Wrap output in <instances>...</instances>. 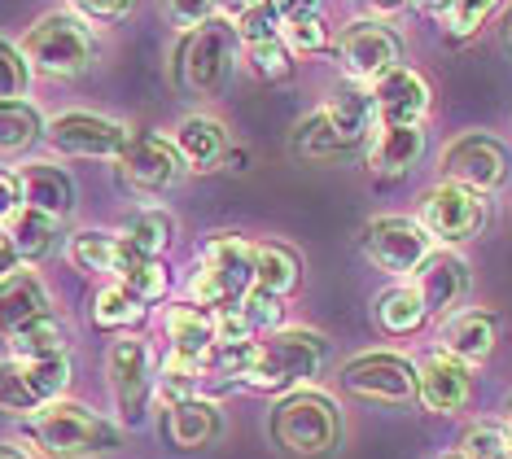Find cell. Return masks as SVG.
<instances>
[{"label": "cell", "instance_id": "obj_12", "mask_svg": "<svg viewBox=\"0 0 512 459\" xmlns=\"http://www.w3.org/2000/svg\"><path fill=\"white\" fill-rule=\"evenodd\" d=\"M342 390L368 403H407L416 398V368L403 355H386V350H368V355L351 359L342 368Z\"/></svg>", "mask_w": 512, "mask_h": 459}, {"label": "cell", "instance_id": "obj_45", "mask_svg": "<svg viewBox=\"0 0 512 459\" xmlns=\"http://www.w3.org/2000/svg\"><path fill=\"white\" fill-rule=\"evenodd\" d=\"M136 9V0H71V14H79L88 27H114Z\"/></svg>", "mask_w": 512, "mask_h": 459}, {"label": "cell", "instance_id": "obj_2", "mask_svg": "<svg viewBox=\"0 0 512 459\" xmlns=\"http://www.w3.org/2000/svg\"><path fill=\"white\" fill-rule=\"evenodd\" d=\"M27 442L36 446L40 455L49 459H92V455H110L119 451V425H110V420H101L92 407L84 403H71V398H62V403H49L40 411V416L27 420Z\"/></svg>", "mask_w": 512, "mask_h": 459}, {"label": "cell", "instance_id": "obj_7", "mask_svg": "<svg viewBox=\"0 0 512 459\" xmlns=\"http://www.w3.org/2000/svg\"><path fill=\"white\" fill-rule=\"evenodd\" d=\"M359 250L372 267L390 276H407V272H421V263L434 254V237L425 232L421 219H403V215H381L364 223L359 232Z\"/></svg>", "mask_w": 512, "mask_h": 459}, {"label": "cell", "instance_id": "obj_42", "mask_svg": "<svg viewBox=\"0 0 512 459\" xmlns=\"http://www.w3.org/2000/svg\"><path fill=\"white\" fill-rule=\"evenodd\" d=\"M495 9H499V0H451V9L442 14V27H447L451 40H473Z\"/></svg>", "mask_w": 512, "mask_h": 459}, {"label": "cell", "instance_id": "obj_52", "mask_svg": "<svg viewBox=\"0 0 512 459\" xmlns=\"http://www.w3.org/2000/svg\"><path fill=\"white\" fill-rule=\"evenodd\" d=\"M0 459H27L18 451V446H9V442H0Z\"/></svg>", "mask_w": 512, "mask_h": 459}, {"label": "cell", "instance_id": "obj_46", "mask_svg": "<svg viewBox=\"0 0 512 459\" xmlns=\"http://www.w3.org/2000/svg\"><path fill=\"white\" fill-rule=\"evenodd\" d=\"M22 210V184H18V171H0V228L14 223V215Z\"/></svg>", "mask_w": 512, "mask_h": 459}, {"label": "cell", "instance_id": "obj_10", "mask_svg": "<svg viewBox=\"0 0 512 459\" xmlns=\"http://www.w3.org/2000/svg\"><path fill=\"white\" fill-rule=\"evenodd\" d=\"M421 223L434 241L460 245V241H469V237L482 232L486 202H482V193H473V188L442 180L438 188H429V193L421 197Z\"/></svg>", "mask_w": 512, "mask_h": 459}, {"label": "cell", "instance_id": "obj_48", "mask_svg": "<svg viewBox=\"0 0 512 459\" xmlns=\"http://www.w3.org/2000/svg\"><path fill=\"white\" fill-rule=\"evenodd\" d=\"M22 267V258H18V250H14V241H9V232L0 228V285H5L9 276H14Z\"/></svg>", "mask_w": 512, "mask_h": 459}, {"label": "cell", "instance_id": "obj_53", "mask_svg": "<svg viewBox=\"0 0 512 459\" xmlns=\"http://www.w3.org/2000/svg\"><path fill=\"white\" fill-rule=\"evenodd\" d=\"M504 425L512 429V398H508V407H504Z\"/></svg>", "mask_w": 512, "mask_h": 459}, {"label": "cell", "instance_id": "obj_36", "mask_svg": "<svg viewBox=\"0 0 512 459\" xmlns=\"http://www.w3.org/2000/svg\"><path fill=\"white\" fill-rule=\"evenodd\" d=\"M71 263L79 272H114V254H119V237L110 232H97V228H84L71 237Z\"/></svg>", "mask_w": 512, "mask_h": 459}, {"label": "cell", "instance_id": "obj_39", "mask_svg": "<svg viewBox=\"0 0 512 459\" xmlns=\"http://www.w3.org/2000/svg\"><path fill=\"white\" fill-rule=\"evenodd\" d=\"M31 62L22 57L18 44L0 40V105H14V101H27L31 92Z\"/></svg>", "mask_w": 512, "mask_h": 459}, {"label": "cell", "instance_id": "obj_29", "mask_svg": "<svg viewBox=\"0 0 512 459\" xmlns=\"http://www.w3.org/2000/svg\"><path fill=\"white\" fill-rule=\"evenodd\" d=\"M5 346L14 359H57L71 350V328H66L62 315L49 311V315H40V320H31L27 328H18Z\"/></svg>", "mask_w": 512, "mask_h": 459}, {"label": "cell", "instance_id": "obj_41", "mask_svg": "<svg viewBox=\"0 0 512 459\" xmlns=\"http://www.w3.org/2000/svg\"><path fill=\"white\" fill-rule=\"evenodd\" d=\"M228 27H232V35H237V40L250 49V44H263V40H276V35H281V14H276L267 0H259V5L241 9V14L232 18Z\"/></svg>", "mask_w": 512, "mask_h": 459}, {"label": "cell", "instance_id": "obj_23", "mask_svg": "<svg viewBox=\"0 0 512 459\" xmlns=\"http://www.w3.org/2000/svg\"><path fill=\"white\" fill-rule=\"evenodd\" d=\"M224 433V416L211 398H189L167 411V442L180 451H206Z\"/></svg>", "mask_w": 512, "mask_h": 459}, {"label": "cell", "instance_id": "obj_24", "mask_svg": "<svg viewBox=\"0 0 512 459\" xmlns=\"http://www.w3.org/2000/svg\"><path fill=\"white\" fill-rule=\"evenodd\" d=\"M114 280L127 285L141 302H162L171 289V272L158 254L136 250L127 237H119V254H114Z\"/></svg>", "mask_w": 512, "mask_h": 459}, {"label": "cell", "instance_id": "obj_27", "mask_svg": "<svg viewBox=\"0 0 512 459\" xmlns=\"http://www.w3.org/2000/svg\"><path fill=\"white\" fill-rule=\"evenodd\" d=\"M254 280L276 298H289L302 285V258L285 241H254Z\"/></svg>", "mask_w": 512, "mask_h": 459}, {"label": "cell", "instance_id": "obj_16", "mask_svg": "<svg viewBox=\"0 0 512 459\" xmlns=\"http://www.w3.org/2000/svg\"><path fill=\"white\" fill-rule=\"evenodd\" d=\"M469 390H473V376H469V363H460L456 355L438 350V355H425L421 368H416V398L429 407V411H460L469 403Z\"/></svg>", "mask_w": 512, "mask_h": 459}, {"label": "cell", "instance_id": "obj_19", "mask_svg": "<svg viewBox=\"0 0 512 459\" xmlns=\"http://www.w3.org/2000/svg\"><path fill=\"white\" fill-rule=\"evenodd\" d=\"M18 184H22V206L27 210H40V215H49L57 223L75 210L71 171L53 167V162H27V167H18Z\"/></svg>", "mask_w": 512, "mask_h": 459}, {"label": "cell", "instance_id": "obj_43", "mask_svg": "<svg viewBox=\"0 0 512 459\" xmlns=\"http://www.w3.org/2000/svg\"><path fill=\"white\" fill-rule=\"evenodd\" d=\"M162 14L171 18V27L189 35V31H202L206 22H219L224 0H162Z\"/></svg>", "mask_w": 512, "mask_h": 459}, {"label": "cell", "instance_id": "obj_9", "mask_svg": "<svg viewBox=\"0 0 512 459\" xmlns=\"http://www.w3.org/2000/svg\"><path fill=\"white\" fill-rule=\"evenodd\" d=\"M114 175H119V184L127 188V193H162V188H171L184 175V162H180V153L167 136L132 132L127 149L119 153Z\"/></svg>", "mask_w": 512, "mask_h": 459}, {"label": "cell", "instance_id": "obj_15", "mask_svg": "<svg viewBox=\"0 0 512 459\" xmlns=\"http://www.w3.org/2000/svg\"><path fill=\"white\" fill-rule=\"evenodd\" d=\"M368 92H372V110H377L381 127H421L429 105H434V92H429L425 75H416L412 66H394Z\"/></svg>", "mask_w": 512, "mask_h": 459}, {"label": "cell", "instance_id": "obj_4", "mask_svg": "<svg viewBox=\"0 0 512 459\" xmlns=\"http://www.w3.org/2000/svg\"><path fill=\"white\" fill-rule=\"evenodd\" d=\"M18 49H22V57L31 62L36 75L75 79V75H84V70H88L97 40H92V27L79 14L57 9V14H44L36 27L22 35Z\"/></svg>", "mask_w": 512, "mask_h": 459}, {"label": "cell", "instance_id": "obj_25", "mask_svg": "<svg viewBox=\"0 0 512 459\" xmlns=\"http://www.w3.org/2000/svg\"><path fill=\"white\" fill-rule=\"evenodd\" d=\"M425 153L421 127H377L368 145V167L372 175H407Z\"/></svg>", "mask_w": 512, "mask_h": 459}, {"label": "cell", "instance_id": "obj_37", "mask_svg": "<svg viewBox=\"0 0 512 459\" xmlns=\"http://www.w3.org/2000/svg\"><path fill=\"white\" fill-rule=\"evenodd\" d=\"M460 459H512V429L495 420H477L460 438Z\"/></svg>", "mask_w": 512, "mask_h": 459}, {"label": "cell", "instance_id": "obj_28", "mask_svg": "<svg viewBox=\"0 0 512 459\" xmlns=\"http://www.w3.org/2000/svg\"><path fill=\"white\" fill-rule=\"evenodd\" d=\"M320 110L329 114L337 132H342L346 140H355V145H364V136L372 132V123H377V110H372V92H368L364 84H342L329 101L320 105Z\"/></svg>", "mask_w": 512, "mask_h": 459}, {"label": "cell", "instance_id": "obj_21", "mask_svg": "<svg viewBox=\"0 0 512 459\" xmlns=\"http://www.w3.org/2000/svg\"><path fill=\"white\" fill-rule=\"evenodd\" d=\"M40 315H49V289H44V280L31 267L27 272H14L0 285V341H9L18 328H27Z\"/></svg>", "mask_w": 512, "mask_h": 459}, {"label": "cell", "instance_id": "obj_8", "mask_svg": "<svg viewBox=\"0 0 512 459\" xmlns=\"http://www.w3.org/2000/svg\"><path fill=\"white\" fill-rule=\"evenodd\" d=\"M44 140L66 153V158H114L127 149L132 140V127H123L119 119H106V114L92 110H62L44 123Z\"/></svg>", "mask_w": 512, "mask_h": 459}, {"label": "cell", "instance_id": "obj_6", "mask_svg": "<svg viewBox=\"0 0 512 459\" xmlns=\"http://www.w3.org/2000/svg\"><path fill=\"white\" fill-rule=\"evenodd\" d=\"M237 35L224 18L206 22L202 31H189L180 40L176 53V84L189 92V97H215L219 88L228 84L232 66H237Z\"/></svg>", "mask_w": 512, "mask_h": 459}, {"label": "cell", "instance_id": "obj_32", "mask_svg": "<svg viewBox=\"0 0 512 459\" xmlns=\"http://www.w3.org/2000/svg\"><path fill=\"white\" fill-rule=\"evenodd\" d=\"M44 114L31 101L0 105V158H18L27 153L36 140H44Z\"/></svg>", "mask_w": 512, "mask_h": 459}, {"label": "cell", "instance_id": "obj_35", "mask_svg": "<svg viewBox=\"0 0 512 459\" xmlns=\"http://www.w3.org/2000/svg\"><path fill=\"white\" fill-rule=\"evenodd\" d=\"M154 385H158V394L167 398L171 407L189 403V398H202L206 394V363L167 355V359H162V368H158V376H154Z\"/></svg>", "mask_w": 512, "mask_h": 459}, {"label": "cell", "instance_id": "obj_31", "mask_svg": "<svg viewBox=\"0 0 512 459\" xmlns=\"http://www.w3.org/2000/svg\"><path fill=\"white\" fill-rule=\"evenodd\" d=\"M141 320H145V302L119 280L92 293V324L106 328V333H123V328H136Z\"/></svg>", "mask_w": 512, "mask_h": 459}, {"label": "cell", "instance_id": "obj_22", "mask_svg": "<svg viewBox=\"0 0 512 459\" xmlns=\"http://www.w3.org/2000/svg\"><path fill=\"white\" fill-rule=\"evenodd\" d=\"M499 341V320L491 311H460L442 324V350L460 363H486Z\"/></svg>", "mask_w": 512, "mask_h": 459}, {"label": "cell", "instance_id": "obj_50", "mask_svg": "<svg viewBox=\"0 0 512 459\" xmlns=\"http://www.w3.org/2000/svg\"><path fill=\"white\" fill-rule=\"evenodd\" d=\"M416 9H421V14H434V18H442L451 9V0H412Z\"/></svg>", "mask_w": 512, "mask_h": 459}, {"label": "cell", "instance_id": "obj_40", "mask_svg": "<svg viewBox=\"0 0 512 459\" xmlns=\"http://www.w3.org/2000/svg\"><path fill=\"white\" fill-rule=\"evenodd\" d=\"M281 40L289 44V53H329L333 49V27L316 18H285L281 22Z\"/></svg>", "mask_w": 512, "mask_h": 459}, {"label": "cell", "instance_id": "obj_11", "mask_svg": "<svg viewBox=\"0 0 512 459\" xmlns=\"http://www.w3.org/2000/svg\"><path fill=\"white\" fill-rule=\"evenodd\" d=\"M337 62L351 75V84H377L381 75H390L394 66H403V44L399 35L381 22H351L346 35L337 40Z\"/></svg>", "mask_w": 512, "mask_h": 459}, {"label": "cell", "instance_id": "obj_30", "mask_svg": "<svg viewBox=\"0 0 512 459\" xmlns=\"http://www.w3.org/2000/svg\"><path fill=\"white\" fill-rule=\"evenodd\" d=\"M372 315H377L381 333L407 337V333H416V328L425 324L429 311H425V298L412 285H394V289H386L377 302H372Z\"/></svg>", "mask_w": 512, "mask_h": 459}, {"label": "cell", "instance_id": "obj_18", "mask_svg": "<svg viewBox=\"0 0 512 459\" xmlns=\"http://www.w3.org/2000/svg\"><path fill=\"white\" fill-rule=\"evenodd\" d=\"M162 333H167V355L206 363L215 350V315L197 302H171L162 315Z\"/></svg>", "mask_w": 512, "mask_h": 459}, {"label": "cell", "instance_id": "obj_44", "mask_svg": "<svg viewBox=\"0 0 512 459\" xmlns=\"http://www.w3.org/2000/svg\"><path fill=\"white\" fill-rule=\"evenodd\" d=\"M241 315L250 320L254 333H263V328H272V333H276V324H281V315H285V298H276V293H267V289L254 285L246 293V302H241Z\"/></svg>", "mask_w": 512, "mask_h": 459}, {"label": "cell", "instance_id": "obj_17", "mask_svg": "<svg viewBox=\"0 0 512 459\" xmlns=\"http://www.w3.org/2000/svg\"><path fill=\"white\" fill-rule=\"evenodd\" d=\"M473 276H469V263L460 254L442 250V254H429L416 272V293L425 298V311L429 315H451L456 306L464 302Z\"/></svg>", "mask_w": 512, "mask_h": 459}, {"label": "cell", "instance_id": "obj_49", "mask_svg": "<svg viewBox=\"0 0 512 459\" xmlns=\"http://www.w3.org/2000/svg\"><path fill=\"white\" fill-rule=\"evenodd\" d=\"M368 5V14H372V22H381V18H394V14H403L412 0H364Z\"/></svg>", "mask_w": 512, "mask_h": 459}, {"label": "cell", "instance_id": "obj_47", "mask_svg": "<svg viewBox=\"0 0 512 459\" xmlns=\"http://www.w3.org/2000/svg\"><path fill=\"white\" fill-rule=\"evenodd\" d=\"M267 5H272L285 22V18H316L324 9V0H267Z\"/></svg>", "mask_w": 512, "mask_h": 459}, {"label": "cell", "instance_id": "obj_34", "mask_svg": "<svg viewBox=\"0 0 512 459\" xmlns=\"http://www.w3.org/2000/svg\"><path fill=\"white\" fill-rule=\"evenodd\" d=\"M5 232H9V241H14V250H18L22 263H40V258L53 250V241H57V219L22 206Z\"/></svg>", "mask_w": 512, "mask_h": 459}, {"label": "cell", "instance_id": "obj_54", "mask_svg": "<svg viewBox=\"0 0 512 459\" xmlns=\"http://www.w3.org/2000/svg\"><path fill=\"white\" fill-rule=\"evenodd\" d=\"M456 459H460V455H456Z\"/></svg>", "mask_w": 512, "mask_h": 459}, {"label": "cell", "instance_id": "obj_51", "mask_svg": "<svg viewBox=\"0 0 512 459\" xmlns=\"http://www.w3.org/2000/svg\"><path fill=\"white\" fill-rule=\"evenodd\" d=\"M499 31H504V44H508V53H512V9L504 14V22H499Z\"/></svg>", "mask_w": 512, "mask_h": 459}, {"label": "cell", "instance_id": "obj_20", "mask_svg": "<svg viewBox=\"0 0 512 459\" xmlns=\"http://www.w3.org/2000/svg\"><path fill=\"white\" fill-rule=\"evenodd\" d=\"M171 145H176L184 171H197V175L219 171L224 167V153H228V127L211 119V114H189V119H180Z\"/></svg>", "mask_w": 512, "mask_h": 459}, {"label": "cell", "instance_id": "obj_38", "mask_svg": "<svg viewBox=\"0 0 512 459\" xmlns=\"http://www.w3.org/2000/svg\"><path fill=\"white\" fill-rule=\"evenodd\" d=\"M246 62L259 79L267 84H289L294 79V53H289V44L276 35V40H263V44H250L246 49Z\"/></svg>", "mask_w": 512, "mask_h": 459}, {"label": "cell", "instance_id": "obj_33", "mask_svg": "<svg viewBox=\"0 0 512 459\" xmlns=\"http://www.w3.org/2000/svg\"><path fill=\"white\" fill-rule=\"evenodd\" d=\"M123 237L132 241L136 250L162 258V250L176 241V215L162 210V206H141V210H132V215L123 219Z\"/></svg>", "mask_w": 512, "mask_h": 459}, {"label": "cell", "instance_id": "obj_3", "mask_svg": "<svg viewBox=\"0 0 512 459\" xmlns=\"http://www.w3.org/2000/svg\"><path fill=\"white\" fill-rule=\"evenodd\" d=\"M337 433H342V416H337V403L320 390H294L285 398H276L272 407V438L285 455L294 459H324L337 446Z\"/></svg>", "mask_w": 512, "mask_h": 459}, {"label": "cell", "instance_id": "obj_14", "mask_svg": "<svg viewBox=\"0 0 512 459\" xmlns=\"http://www.w3.org/2000/svg\"><path fill=\"white\" fill-rule=\"evenodd\" d=\"M106 368H110V394H114V407H119L123 425H141L149 390H154L145 341L141 337H119L106 355Z\"/></svg>", "mask_w": 512, "mask_h": 459}, {"label": "cell", "instance_id": "obj_13", "mask_svg": "<svg viewBox=\"0 0 512 459\" xmlns=\"http://www.w3.org/2000/svg\"><path fill=\"white\" fill-rule=\"evenodd\" d=\"M442 180L464 184L482 197L495 193V188L508 180V149L499 145L495 136H482V132L451 140V145L442 149Z\"/></svg>", "mask_w": 512, "mask_h": 459}, {"label": "cell", "instance_id": "obj_1", "mask_svg": "<svg viewBox=\"0 0 512 459\" xmlns=\"http://www.w3.org/2000/svg\"><path fill=\"white\" fill-rule=\"evenodd\" d=\"M324 363H329V337L324 333H311V328H276L272 337L254 346L246 385L285 398L294 390H307L324 372Z\"/></svg>", "mask_w": 512, "mask_h": 459}, {"label": "cell", "instance_id": "obj_5", "mask_svg": "<svg viewBox=\"0 0 512 459\" xmlns=\"http://www.w3.org/2000/svg\"><path fill=\"white\" fill-rule=\"evenodd\" d=\"M259 285L254 280V241L241 237H215L202 245V267L193 276V302L206 306V311H228V306H241L246 293Z\"/></svg>", "mask_w": 512, "mask_h": 459}, {"label": "cell", "instance_id": "obj_26", "mask_svg": "<svg viewBox=\"0 0 512 459\" xmlns=\"http://www.w3.org/2000/svg\"><path fill=\"white\" fill-rule=\"evenodd\" d=\"M289 149H294V158H302V162H337L355 149V140H346L337 132L324 110H311L307 119H298L294 136H289Z\"/></svg>", "mask_w": 512, "mask_h": 459}]
</instances>
